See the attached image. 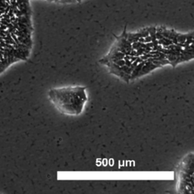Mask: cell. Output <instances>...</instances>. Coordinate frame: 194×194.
<instances>
[{"label": "cell", "mask_w": 194, "mask_h": 194, "mask_svg": "<svg viewBox=\"0 0 194 194\" xmlns=\"http://www.w3.org/2000/svg\"><path fill=\"white\" fill-rule=\"evenodd\" d=\"M29 0H0V41H10L21 31L31 34Z\"/></svg>", "instance_id": "obj_1"}, {"label": "cell", "mask_w": 194, "mask_h": 194, "mask_svg": "<svg viewBox=\"0 0 194 194\" xmlns=\"http://www.w3.org/2000/svg\"><path fill=\"white\" fill-rule=\"evenodd\" d=\"M50 1H56V2H65V0H50Z\"/></svg>", "instance_id": "obj_4"}, {"label": "cell", "mask_w": 194, "mask_h": 194, "mask_svg": "<svg viewBox=\"0 0 194 194\" xmlns=\"http://www.w3.org/2000/svg\"><path fill=\"white\" fill-rule=\"evenodd\" d=\"M49 97L60 112L68 115H79L87 101L85 86L54 88L49 92Z\"/></svg>", "instance_id": "obj_2"}, {"label": "cell", "mask_w": 194, "mask_h": 194, "mask_svg": "<svg viewBox=\"0 0 194 194\" xmlns=\"http://www.w3.org/2000/svg\"><path fill=\"white\" fill-rule=\"evenodd\" d=\"M177 188L179 193H193V153L187 154L177 168Z\"/></svg>", "instance_id": "obj_3"}]
</instances>
